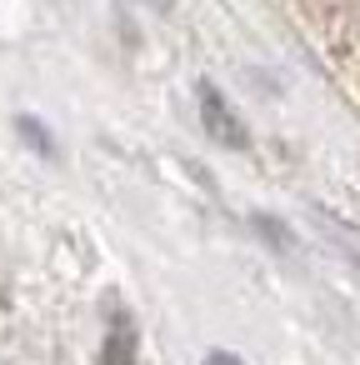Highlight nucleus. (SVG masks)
Instances as JSON below:
<instances>
[{
    "label": "nucleus",
    "instance_id": "obj_1",
    "mask_svg": "<svg viewBox=\"0 0 360 365\" xmlns=\"http://www.w3.org/2000/svg\"><path fill=\"white\" fill-rule=\"evenodd\" d=\"M200 120H205V135H210V140H220V145H230V150H245V145H250L245 120L235 115V106L225 101V91H220L215 81H200Z\"/></svg>",
    "mask_w": 360,
    "mask_h": 365
},
{
    "label": "nucleus",
    "instance_id": "obj_2",
    "mask_svg": "<svg viewBox=\"0 0 360 365\" xmlns=\"http://www.w3.org/2000/svg\"><path fill=\"white\" fill-rule=\"evenodd\" d=\"M310 225L325 235V245H330L350 270H360V225H350V220H340V215H330V210H310Z\"/></svg>",
    "mask_w": 360,
    "mask_h": 365
},
{
    "label": "nucleus",
    "instance_id": "obj_3",
    "mask_svg": "<svg viewBox=\"0 0 360 365\" xmlns=\"http://www.w3.org/2000/svg\"><path fill=\"white\" fill-rule=\"evenodd\" d=\"M101 365H135V320L130 315L110 320L106 345H101Z\"/></svg>",
    "mask_w": 360,
    "mask_h": 365
},
{
    "label": "nucleus",
    "instance_id": "obj_4",
    "mask_svg": "<svg viewBox=\"0 0 360 365\" xmlns=\"http://www.w3.org/2000/svg\"><path fill=\"white\" fill-rule=\"evenodd\" d=\"M255 230H260V235H270V245H275V250H290V230H285L280 220H270V215H255Z\"/></svg>",
    "mask_w": 360,
    "mask_h": 365
},
{
    "label": "nucleus",
    "instance_id": "obj_5",
    "mask_svg": "<svg viewBox=\"0 0 360 365\" xmlns=\"http://www.w3.org/2000/svg\"><path fill=\"white\" fill-rule=\"evenodd\" d=\"M21 130H26V140H31V145H36V150H51V135H41V130H36V120H31V115H21Z\"/></svg>",
    "mask_w": 360,
    "mask_h": 365
},
{
    "label": "nucleus",
    "instance_id": "obj_6",
    "mask_svg": "<svg viewBox=\"0 0 360 365\" xmlns=\"http://www.w3.org/2000/svg\"><path fill=\"white\" fill-rule=\"evenodd\" d=\"M205 365H245V360H240V355H230V350H210V355H205Z\"/></svg>",
    "mask_w": 360,
    "mask_h": 365
}]
</instances>
